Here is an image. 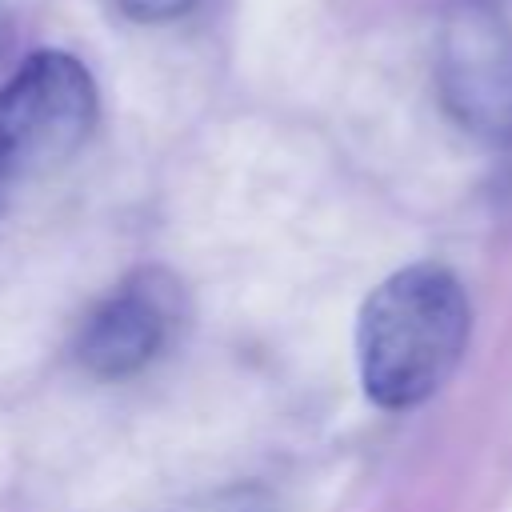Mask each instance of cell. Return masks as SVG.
I'll list each match as a JSON object with an SVG mask.
<instances>
[{
	"label": "cell",
	"instance_id": "6da1fadb",
	"mask_svg": "<svg viewBox=\"0 0 512 512\" xmlns=\"http://www.w3.org/2000/svg\"><path fill=\"white\" fill-rule=\"evenodd\" d=\"M468 340L472 300L464 280L436 260L404 264L384 276L360 304V388L384 412L420 408L456 376Z\"/></svg>",
	"mask_w": 512,
	"mask_h": 512
},
{
	"label": "cell",
	"instance_id": "7a4b0ae2",
	"mask_svg": "<svg viewBox=\"0 0 512 512\" xmlns=\"http://www.w3.org/2000/svg\"><path fill=\"white\" fill-rule=\"evenodd\" d=\"M96 112V80L72 52H32L0 88V176L60 168L96 128Z\"/></svg>",
	"mask_w": 512,
	"mask_h": 512
},
{
	"label": "cell",
	"instance_id": "3957f363",
	"mask_svg": "<svg viewBox=\"0 0 512 512\" xmlns=\"http://www.w3.org/2000/svg\"><path fill=\"white\" fill-rule=\"evenodd\" d=\"M444 112L488 148H512V28L480 0L456 4L436 40Z\"/></svg>",
	"mask_w": 512,
	"mask_h": 512
},
{
	"label": "cell",
	"instance_id": "277c9868",
	"mask_svg": "<svg viewBox=\"0 0 512 512\" xmlns=\"http://www.w3.org/2000/svg\"><path fill=\"white\" fill-rule=\"evenodd\" d=\"M188 320V296L176 272L144 264L128 272L84 320L76 336V360L104 380L148 368L180 336Z\"/></svg>",
	"mask_w": 512,
	"mask_h": 512
},
{
	"label": "cell",
	"instance_id": "5b68a950",
	"mask_svg": "<svg viewBox=\"0 0 512 512\" xmlns=\"http://www.w3.org/2000/svg\"><path fill=\"white\" fill-rule=\"evenodd\" d=\"M200 0H116V8L136 24H172L188 16Z\"/></svg>",
	"mask_w": 512,
	"mask_h": 512
}]
</instances>
